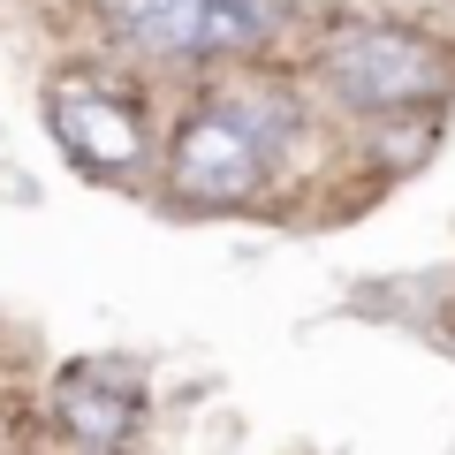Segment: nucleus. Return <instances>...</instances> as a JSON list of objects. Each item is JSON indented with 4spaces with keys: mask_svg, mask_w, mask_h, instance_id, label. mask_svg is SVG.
<instances>
[{
    "mask_svg": "<svg viewBox=\"0 0 455 455\" xmlns=\"http://www.w3.org/2000/svg\"><path fill=\"white\" fill-rule=\"evenodd\" d=\"M46 122L61 152L99 182H130L145 167V107L107 76H61L46 92Z\"/></svg>",
    "mask_w": 455,
    "mask_h": 455,
    "instance_id": "obj_4",
    "label": "nucleus"
},
{
    "mask_svg": "<svg viewBox=\"0 0 455 455\" xmlns=\"http://www.w3.org/2000/svg\"><path fill=\"white\" fill-rule=\"evenodd\" d=\"M145 410V364L137 357H84L76 372H61V425L84 448H122Z\"/></svg>",
    "mask_w": 455,
    "mask_h": 455,
    "instance_id": "obj_5",
    "label": "nucleus"
},
{
    "mask_svg": "<svg viewBox=\"0 0 455 455\" xmlns=\"http://www.w3.org/2000/svg\"><path fill=\"white\" fill-rule=\"evenodd\" d=\"M99 455H114V448H99Z\"/></svg>",
    "mask_w": 455,
    "mask_h": 455,
    "instance_id": "obj_6",
    "label": "nucleus"
},
{
    "mask_svg": "<svg viewBox=\"0 0 455 455\" xmlns=\"http://www.w3.org/2000/svg\"><path fill=\"white\" fill-rule=\"evenodd\" d=\"M114 38L145 61H220L274 38V0H107Z\"/></svg>",
    "mask_w": 455,
    "mask_h": 455,
    "instance_id": "obj_3",
    "label": "nucleus"
},
{
    "mask_svg": "<svg viewBox=\"0 0 455 455\" xmlns=\"http://www.w3.org/2000/svg\"><path fill=\"white\" fill-rule=\"evenodd\" d=\"M296 130H304V107L281 84H235V92L205 99L175 130L167 182L190 205H243L274 175V160L296 145Z\"/></svg>",
    "mask_w": 455,
    "mask_h": 455,
    "instance_id": "obj_1",
    "label": "nucleus"
},
{
    "mask_svg": "<svg viewBox=\"0 0 455 455\" xmlns=\"http://www.w3.org/2000/svg\"><path fill=\"white\" fill-rule=\"evenodd\" d=\"M319 76L341 107L403 122L433 114L455 92V53L410 23H334V38L319 46Z\"/></svg>",
    "mask_w": 455,
    "mask_h": 455,
    "instance_id": "obj_2",
    "label": "nucleus"
}]
</instances>
